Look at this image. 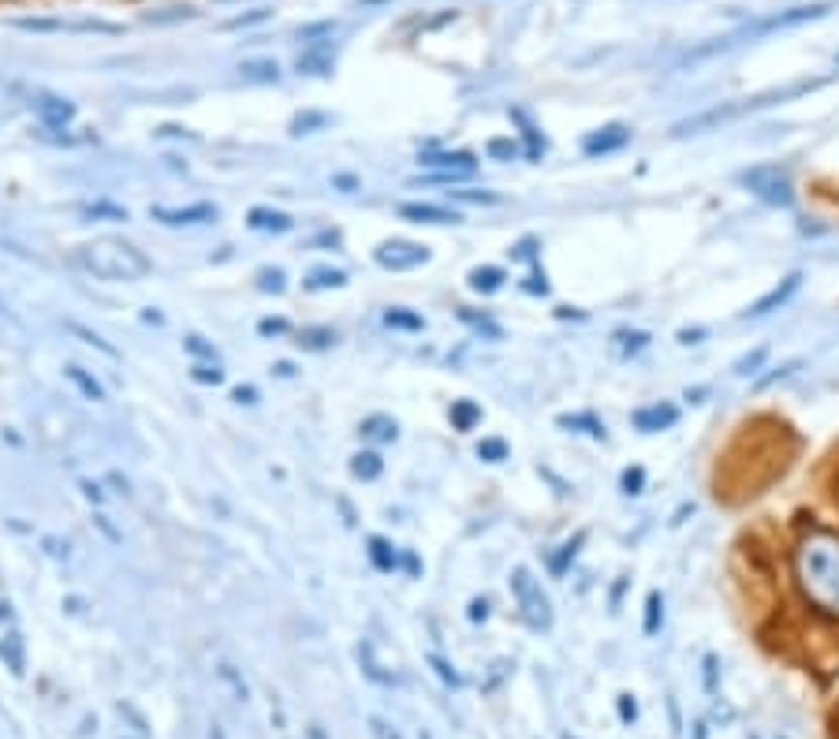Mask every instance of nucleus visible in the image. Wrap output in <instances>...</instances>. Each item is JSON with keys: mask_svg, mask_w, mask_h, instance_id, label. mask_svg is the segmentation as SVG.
<instances>
[{"mask_svg": "<svg viewBox=\"0 0 839 739\" xmlns=\"http://www.w3.org/2000/svg\"><path fill=\"white\" fill-rule=\"evenodd\" d=\"M795 582L813 609L839 616V534L813 527L795 546Z\"/></svg>", "mask_w": 839, "mask_h": 739, "instance_id": "f257e3e1", "label": "nucleus"}, {"mask_svg": "<svg viewBox=\"0 0 839 739\" xmlns=\"http://www.w3.org/2000/svg\"><path fill=\"white\" fill-rule=\"evenodd\" d=\"M83 265L90 269L93 277L101 280H139L149 273V258L142 255L134 243L127 240H116V236H105V240H93L83 247Z\"/></svg>", "mask_w": 839, "mask_h": 739, "instance_id": "f03ea898", "label": "nucleus"}, {"mask_svg": "<svg viewBox=\"0 0 839 739\" xmlns=\"http://www.w3.org/2000/svg\"><path fill=\"white\" fill-rule=\"evenodd\" d=\"M738 183H743L754 199L769 202V206L787 209L795 202V183L779 165H754L746 172H738Z\"/></svg>", "mask_w": 839, "mask_h": 739, "instance_id": "7ed1b4c3", "label": "nucleus"}, {"mask_svg": "<svg viewBox=\"0 0 839 739\" xmlns=\"http://www.w3.org/2000/svg\"><path fill=\"white\" fill-rule=\"evenodd\" d=\"M512 590H515V597H519V609H522V616H526V624L530 628H549L553 624V605H549V597H545V590H541V582L526 572V568H515L512 572Z\"/></svg>", "mask_w": 839, "mask_h": 739, "instance_id": "20e7f679", "label": "nucleus"}, {"mask_svg": "<svg viewBox=\"0 0 839 739\" xmlns=\"http://www.w3.org/2000/svg\"><path fill=\"white\" fill-rule=\"evenodd\" d=\"M422 168H433V183H459V180H471L478 172V161L474 153L466 150H440V153H422L418 158Z\"/></svg>", "mask_w": 839, "mask_h": 739, "instance_id": "39448f33", "label": "nucleus"}, {"mask_svg": "<svg viewBox=\"0 0 839 739\" xmlns=\"http://www.w3.org/2000/svg\"><path fill=\"white\" fill-rule=\"evenodd\" d=\"M425 262H429V247H422V243L392 240V243L377 247V265L396 269V273H403V269H415V265H425Z\"/></svg>", "mask_w": 839, "mask_h": 739, "instance_id": "423d86ee", "label": "nucleus"}, {"mask_svg": "<svg viewBox=\"0 0 839 739\" xmlns=\"http://www.w3.org/2000/svg\"><path fill=\"white\" fill-rule=\"evenodd\" d=\"M153 221H161L168 228H190V224H213L217 221V206L213 202H194V206H183V209H168V206H153L149 209Z\"/></svg>", "mask_w": 839, "mask_h": 739, "instance_id": "0eeeda50", "label": "nucleus"}, {"mask_svg": "<svg viewBox=\"0 0 839 739\" xmlns=\"http://www.w3.org/2000/svg\"><path fill=\"white\" fill-rule=\"evenodd\" d=\"M798 288H803V273H791V277H784V280H779L772 291H765V296H761L757 303H750L746 318H765V314H772V310L787 306V303L798 296Z\"/></svg>", "mask_w": 839, "mask_h": 739, "instance_id": "6e6552de", "label": "nucleus"}, {"mask_svg": "<svg viewBox=\"0 0 839 739\" xmlns=\"http://www.w3.org/2000/svg\"><path fill=\"white\" fill-rule=\"evenodd\" d=\"M627 142H631V131L623 124H609V127H601L582 139V153H586V158H609V153L623 150Z\"/></svg>", "mask_w": 839, "mask_h": 739, "instance_id": "1a4fd4ad", "label": "nucleus"}, {"mask_svg": "<svg viewBox=\"0 0 839 739\" xmlns=\"http://www.w3.org/2000/svg\"><path fill=\"white\" fill-rule=\"evenodd\" d=\"M634 430L638 434H665L679 422V407L675 403H649V407H638L634 411Z\"/></svg>", "mask_w": 839, "mask_h": 739, "instance_id": "9d476101", "label": "nucleus"}, {"mask_svg": "<svg viewBox=\"0 0 839 739\" xmlns=\"http://www.w3.org/2000/svg\"><path fill=\"white\" fill-rule=\"evenodd\" d=\"M399 217H403V221H415V224H459V221H463L456 209L433 206V202H403V206H399Z\"/></svg>", "mask_w": 839, "mask_h": 739, "instance_id": "9b49d317", "label": "nucleus"}, {"mask_svg": "<svg viewBox=\"0 0 839 739\" xmlns=\"http://www.w3.org/2000/svg\"><path fill=\"white\" fill-rule=\"evenodd\" d=\"M246 224L254 228V231H291V221L287 213H280V209H265V206H254L250 213H246Z\"/></svg>", "mask_w": 839, "mask_h": 739, "instance_id": "f8f14e48", "label": "nucleus"}, {"mask_svg": "<svg viewBox=\"0 0 839 739\" xmlns=\"http://www.w3.org/2000/svg\"><path fill=\"white\" fill-rule=\"evenodd\" d=\"M582 546H586V531H578L575 538H568V541H563V546L549 556V572H553L556 579H560V575H568V568L575 564V556H578Z\"/></svg>", "mask_w": 839, "mask_h": 739, "instance_id": "ddd939ff", "label": "nucleus"}, {"mask_svg": "<svg viewBox=\"0 0 839 739\" xmlns=\"http://www.w3.org/2000/svg\"><path fill=\"white\" fill-rule=\"evenodd\" d=\"M556 426H563V430H575V434H586V437H593V441L609 437V434H604V422H601L597 415H590V411H582V415H560Z\"/></svg>", "mask_w": 839, "mask_h": 739, "instance_id": "4468645a", "label": "nucleus"}, {"mask_svg": "<svg viewBox=\"0 0 839 739\" xmlns=\"http://www.w3.org/2000/svg\"><path fill=\"white\" fill-rule=\"evenodd\" d=\"M448 418H452V430L471 434L474 426L481 422V407H478L474 400H456L452 407H448Z\"/></svg>", "mask_w": 839, "mask_h": 739, "instance_id": "2eb2a0df", "label": "nucleus"}, {"mask_svg": "<svg viewBox=\"0 0 839 739\" xmlns=\"http://www.w3.org/2000/svg\"><path fill=\"white\" fill-rule=\"evenodd\" d=\"M504 280H507V273H504L500 265H478L474 273H471V288L481 291V296H493V291H500Z\"/></svg>", "mask_w": 839, "mask_h": 739, "instance_id": "dca6fc26", "label": "nucleus"}, {"mask_svg": "<svg viewBox=\"0 0 839 739\" xmlns=\"http://www.w3.org/2000/svg\"><path fill=\"white\" fill-rule=\"evenodd\" d=\"M384 325H388V329H399V333H422L425 318L415 314V310H407V306H392V310H384Z\"/></svg>", "mask_w": 839, "mask_h": 739, "instance_id": "f3484780", "label": "nucleus"}, {"mask_svg": "<svg viewBox=\"0 0 839 739\" xmlns=\"http://www.w3.org/2000/svg\"><path fill=\"white\" fill-rule=\"evenodd\" d=\"M359 434L366 441H377V444H388V441H396V422L388 418V415H374V418H366L359 426Z\"/></svg>", "mask_w": 839, "mask_h": 739, "instance_id": "a211bd4d", "label": "nucleus"}, {"mask_svg": "<svg viewBox=\"0 0 839 739\" xmlns=\"http://www.w3.org/2000/svg\"><path fill=\"white\" fill-rule=\"evenodd\" d=\"M381 471H384V459H381V452H359L355 459H351V475H355V478H362V482H374V478H381Z\"/></svg>", "mask_w": 839, "mask_h": 739, "instance_id": "6ab92c4d", "label": "nucleus"}, {"mask_svg": "<svg viewBox=\"0 0 839 739\" xmlns=\"http://www.w3.org/2000/svg\"><path fill=\"white\" fill-rule=\"evenodd\" d=\"M64 378H68L75 388H79V393H83L86 400H105V388L97 385V378H90L83 366H68V370H64Z\"/></svg>", "mask_w": 839, "mask_h": 739, "instance_id": "aec40b11", "label": "nucleus"}, {"mask_svg": "<svg viewBox=\"0 0 839 739\" xmlns=\"http://www.w3.org/2000/svg\"><path fill=\"white\" fill-rule=\"evenodd\" d=\"M369 560H374V568H381V572H396L399 568V553L388 546L384 538H369Z\"/></svg>", "mask_w": 839, "mask_h": 739, "instance_id": "412c9836", "label": "nucleus"}, {"mask_svg": "<svg viewBox=\"0 0 839 739\" xmlns=\"http://www.w3.org/2000/svg\"><path fill=\"white\" fill-rule=\"evenodd\" d=\"M459 321H466V325H471L474 329V333H481V337H489V340H500L504 337V329L489 318V314H474V310H459Z\"/></svg>", "mask_w": 839, "mask_h": 739, "instance_id": "4be33fe9", "label": "nucleus"}, {"mask_svg": "<svg viewBox=\"0 0 839 739\" xmlns=\"http://www.w3.org/2000/svg\"><path fill=\"white\" fill-rule=\"evenodd\" d=\"M646 635H657L660 628H665V594L660 590H649V597H646Z\"/></svg>", "mask_w": 839, "mask_h": 739, "instance_id": "5701e85b", "label": "nucleus"}, {"mask_svg": "<svg viewBox=\"0 0 839 739\" xmlns=\"http://www.w3.org/2000/svg\"><path fill=\"white\" fill-rule=\"evenodd\" d=\"M333 344H336L333 329H303L299 333V347H306V352H325V347H333Z\"/></svg>", "mask_w": 839, "mask_h": 739, "instance_id": "b1692460", "label": "nucleus"}, {"mask_svg": "<svg viewBox=\"0 0 839 739\" xmlns=\"http://www.w3.org/2000/svg\"><path fill=\"white\" fill-rule=\"evenodd\" d=\"M347 284V273L340 269H314V273L306 277V288L310 291H325V288H343Z\"/></svg>", "mask_w": 839, "mask_h": 739, "instance_id": "393cba45", "label": "nucleus"}, {"mask_svg": "<svg viewBox=\"0 0 839 739\" xmlns=\"http://www.w3.org/2000/svg\"><path fill=\"white\" fill-rule=\"evenodd\" d=\"M507 456H512V449H507L504 437H485L478 444V459H485V463H504Z\"/></svg>", "mask_w": 839, "mask_h": 739, "instance_id": "a878e982", "label": "nucleus"}, {"mask_svg": "<svg viewBox=\"0 0 839 739\" xmlns=\"http://www.w3.org/2000/svg\"><path fill=\"white\" fill-rule=\"evenodd\" d=\"M616 340H619V352L623 355H638V352H646L649 347V333H638V329H623V333H616Z\"/></svg>", "mask_w": 839, "mask_h": 739, "instance_id": "bb28decb", "label": "nucleus"}, {"mask_svg": "<svg viewBox=\"0 0 839 739\" xmlns=\"http://www.w3.org/2000/svg\"><path fill=\"white\" fill-rule=\"evenodd\" d=\"M86 217H93V221H127V209L112 206V202H93V206H86Z\"/></svg>", "mask_w": 839, "mask_h": 739, "instance_id": "cd10ccee", "label": "nucleus"}, {"mask_svg": "<svg viewBox=\"0 0 839 739\" xmlns=\"http://www.w3.org/2000/svg\"><path fill=\"white\" fill-rule=\"evenodd\" d=\"M765 359H769V347H754L750 355H743V359L735 362V374H738V378H750V374H757Z\"/></svg>", "mask_w": 839, "mask_h": 739, "instance_id": "c85d7f7f", "label": "nucleus"}, {"mask_svg": "<svg viewBox=\"0 0 839 739\" xmlns=\"http://www.w3.org/2000/svg\"><path fill=\"white\" fill-rule=\"evenodd\" d=\"M619 485H623V493H627V497L646 493V471H641V467H627L623 478H619Z\"/></svg>", "mask_w": 839, "mask_h": 739, "instance_id": "c756f323", "label": "nucleus"}, {"mask_svg": "<svg viewBox=\"0 0 839 739\" xmlns=\"http://www.w3.org/2000/svg\"><path fill=\"white\" fill-rule=\"evenodd\" d=\"M243 79H250V83H277V64H272V61L246 64V68H243Z\"/></svg>", "mask_w": 839, "mask_h": 739, "instance_id": "7c9ffc66", "label": "nucleus"}, {"mask_svg": "<svg viewBox=\"0 0 839 739\" xmlns=\"http://www.w3.org/2000/svg\"><path fill=\"white\" fill-rule=\"evenodd\" d=\"M190 378L202 381V385H221V381H224V370H221L217 362H194Z\"/></svg>", "mask_w": 839, "mask_h": 739, "instance_id": "2f4dec72", "label": "nucleus"}, {"mask_svg": "<svg viewBox=\"0 0 839 739\" xmlns=\"http://www.w3.org/2000/svg\"><path fill=\"white\" fill-rule=\"evenodd\" d=\"M485 150H489L493 161H515L519 158V142H512V139H493Z\"/></svg>", "mask_w": 839, "mask_h": 739, "instance_id": "473e14b6", "label": "nucleus"}, {"mask_svg": "<svg viewBox=\"0 0 839 739\" xmlns=\"http://www.w3.org/2000/svg\"><path fill=\"white\" fill-rule=\"evenodd\" d=\"M68 329H71V333H75V337H83L86 344H93V347H97V352H105L109 359H116V347H109V344H105L101 337H97V333H90V329H86V325H79V321H68Z\"/></svg>", "mask_w": 839, "mask_h": 739, "instance_id": "72a5a7b5", "label": "nucleus"}, {"mask_svg": "<svg viewBox=\"0 0 839 739\" xmlns=\"http://www.w3.org/2000/svg\"><path fill=\"white\" fill-rule=\"evenodd\" d=\"M452 199H459V202H474V206H496V202H500V194H493V191H452Z\"/></svg>", "mask_w": 839, "mask_h": 739, "instance_id": "f704fd0d", "label": "nucleus"}, {"mask_svg": "<svg viewBox=\"0 0 839 739\" xmlns=\"http://www.w3.org/2000/svg\"><path fill=\"white\" fill-rule=\"evenodd\" d=\"M183 347H187V352H190L194 359H209V362H217V347H213V344H206L202 337H187V340H183Z\"/></svg>", "mask_w": 839, "mask_h": 739, "instance_id": "c9c22d12", "label": "nucleus"}, {"mask_svg": "<svg viewBox=\"0 0 839 739\" xmlns=\"http://www.w3.org/2000/svg\"><path fill=\"white\" fill-rule=\"evenodd\" d=\"M299 68H303V71H310V75H325L328 68H333V61H328L325 53H306L303 61H299Z\"/></svg>", "mask_w": 839, "mask_h": 739, "instance_id": "e433bc0d", "label": "nucleus"}, {"mask_svg": "<svg viewBox=\"0 0 839 739\" xmlns=\"http://www.w3.org/2000/svg\"><path fill=\"white\" fill-rule=\"evenodd\" d=\"M522 288L530 291V296H549V280H545V273H537V269H534L530 277H526V284H522Z\"/></svg>", "mask_w": 839, "mask_h": 739, "instance_id": "4c0bfd02", "label": "nucleus"}, {"mask_svg": "<svg viewBox=\"0 0 839 739\" xmlns=\"http://www.w3.org/2000/svg\"><path fill=\"white\" fill-rule=\"evenodd\" d=\"M795 370H798V362H787V366H779L776 374L761 378V381H757V388H769V385H776V381H784V378H791V374H795Z\"/></svg>", "mask_w": 839, "mask_h": 739, "instance_id": "58836bf2", "label": "nucleus"}, {"mask_svg": "<svg viewBox=\"0 0 839 739\" xmlns=\"http://www.w3.org/2000/svg\"><path fill=\"white\" fill-rule=\"evenodd\" d=\"M258 329H262V337H280V333H287V321L284 318H265Z\"/></svg>", "mask_w": 839, "mask_h": 739, "instance_id": "ea45409f", "label": "nucleus"}, {"mask_svg": "<svg viewBox=\"0 0 839 739\" xmlns=\"http://www.w3.org/2000/svg\"><path fill=\"white\" fill-rule=\"evenodd\" d=\"M619 717H623V721H634V717H638V702H634V698L631 694H619Z\"/></svg>", "mask_w": 839, "mask_h": 739, "instance_id": "a19ab883", "label": "nucleus"}, {"mask_svg": "<svg viewBox=\"0 0 839 739\" xmlns=\"http://www.w3.org/2000/svg\"><path fill=\"white\" fill-rule=\"evenodd\" d=\"M429 661H433V669L440 672V679H444V684H452V687H459V676L452 672V665H448V661H440V657H429Z\"/></svg>", "mask_w": 839, "mask_h": 739, "instance_id": "79ce46f5", "label": "nucleus"}, {"mask_svg": "<svg viewBox=\"0 0 839 739\" xmlns=\"http://www.w3.org/2000/svg\"><path fill=\"white\" fill-rule=\"evenodd\" d=\"M701 665H706V691L713 694V691H716V654H706V661H701Z\"/></svg>", "mask_w": 839, "mask_h": 739, "instance_id": "37998d69", "label": "nucleus"}, {"mask_svg": "<svg viewBox=\"0 0 839 739\" xmlns=\"http://www.w3.org/2000/svg\"><path fill=\"white\" fill-rule=\"evenodd\" d=\"M709 333H706V329H679V344L682 347H690V344H701V340H706Z\"/></svg>", "mask_w": 839, "mask_h": 739, "instance_id": "c03bdc74", "label": "nucleus"}, {"mask_svg": "<svg viewBox=\"0 0 839 739\" xmlns=\"http://www.w3.org/2000/svg\"><path fill=\"white\" fill-rule=\"evenodd\" d=\"M310 127H325V116H299L295 134H310Z\"/></svg>", "mask_w": 839, "mask_h": 739, "instance_id": "a18cd8bd", "label": "nucleus"}, {"mask_svg": "<svg viewBox=\"0 0 839 739\" xmlns=\"http://www.w3.org/2000/svg\"><path fill=\"white\" fill-rule=\"evenodd\" d=\"M262 288L269 291H284V273H280V269H272V273H269V269H265V273H262Z\"/></svg>", "mask_w": 839, "mask_h": 739, "instance_id": "49530a36", "label": "nucleus"}, {"mask_svg": "<svg viewBox=\"0 0 839 739\" xmlns=\"http://www.w3.org/2000/svg\"><path fill=\"white\" fill-rule=\"evenodd\" d=\"M534 247H537V240H522V243L512 250V258H515V262H530V258H534Z\"/></svg>", "mask_w": 839, "mask_h": 739, "instance_id": "de8ad7c7", "label": "nucleus"}, {"mask_svg": "<svg viewBox=\"0 0 839 739\" xmlns=\"http://www.w3.org/2000/svg\"><path fill=\"white\" fill-rule=\"evenodd\" d=\"M236 403H258V388H254V385H239L236 388Z\"/></svg>", "mask_w": 839, "mask_h": 739, "instance_id": "09e8293b", "label": "nucleus"}, {"mask_svg": "<svg viewBox=\"0 0 839 739\" xmlns=\"http://www.w3.org/2000/svg\"><path fill=\"white\" fill-rule=\"evenodd\" d=\"M485 616H489V601H485V597H474V601H471V620L478 624V620H485Z\"/></svg>", "mask_w": 839, "mask_h": 739, "instance_id": "8fccbe9b", "label": "nucleus"}, {"mask_svg": "<svg viewBox=\"0 0 839 739\" xmlns=\"http://www.w3.org/2000/svg\"><path fill=\"white\" fill-rule=\"evenodd\" d=\"M333 187H340V191L351 194V191H359V180H355V176H333Z\"/></svg>", "mask_w": 839, "mask_h": 739, "instance_id": "3c124183", "label": "nucleus"}, {"mask_svg": "<svg viewBox=\"0 0 839 739\" xmlns=\"http://www.w3.org/2000/svg\"><path fill=\"white\" fill-rule=\"evenodd\" d=\"M83 493H86L90 500H97V504H101V500H105V493H101V485H93V482H83Z\"/></svg>", "mask_w": 839, "mask_h": 739, "instance_id": "603ef678", "label": "nucleus"}, {"mask_svg": "<svg viewBox=\"0 0 839 739\" xmlns=\"http://www.w3.org/2000/svg\"><path fill=\"white\" fill-rule=\"evenodd\" d=\"M706 396H709V388H706V385H701V388H687V403H701Z\"/></svg>", "mask_w": 839, "mask_h": 739, "instance_id": "864d4df0", "label": "nucleus"}, {"mask_svg": "<svg viewBox=\"0 0 839 739\" xmlns=\"http://www.w3.org/2000/svg\"><path fill=\"white\" fill-rule=\"evenodd\" d=\"M623 590H627V579H619V582H616V590H612V605H619V597H623Z\"/></svg>", "mask_w": 839, "mask_h": 739, "instance_id": "5fc2aeb1", "label": "nucleus"}, {"mask_svg": "<svg viewBox=\"0 0 839 739\" xmlns=\"http://www.w3.org/2000/svg\"><path fill=\"white\" fill-rule=\"evenodd\" d=\"M277 374H280V378H291V374H295V366H291V362H277Z\"/></svg>", "mask_w": 839, "mask_h": 739, "instance_id": "6e6d98bb", "label": "nucleus"}, {"mask_svg": "<svg viewBox=\"0 0 839 739\" xmlns=\"http://www.w3.org/2000/svg\"><path fill=\"white\" fill-rule=\"evenodd\" d=\"M746 739H761V735H757V732H750V735H746Z\"/></svg>", "mask_w": 839, "mask_h": 739, "instance_id": "4d7b16f0", "label": "nucleus"}, {"mask_svg": "<svg viewBox=\"0 0 839 739\" xmlns=\"http://www.w3.org/2000/svg\"><path fill=\"white\" fill-rule=\"evenodd\" d=\"M776 739H787V735H776Z\"/></svg>", "mask_w": 839, "mask_h": 739, "instance_id": "13d9d810", "label": "nucleus"}, {"mask_svg": "<svg viewBox=\"0 0 839 739\" xmlns=\"http://www.w3.org/2000/svg\"><path fill=\"white\" fill-rule=\"evenodd\" d=\"M835 64H839V61H835Z\"/></svg>", "mask_w": 839, "mask_h": 739, "instance_id": "bf43d9fd", "label": "nucleus"}]
</instances>
